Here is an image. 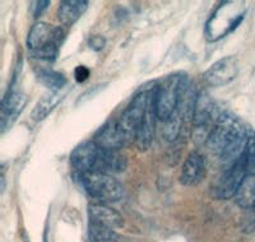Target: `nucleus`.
<instances>
[{"mask_svg":"<svg viewBox=\"0 0 255 242\" xmlns=\"http://www.w3.org/2000/svg\"><path fill=\"white\" fill-rule=\"evenodd\" d=\"M250 131L231 114H221L207 140L212 152L217 153L222 163H235L247 147Z\"/></svg>","mask_w":255,"mask_h":242,"instance_id":"1","label":"nucleus"},{"mask_svg":"<svg viewBox=\"0 0 255 242\" xmlns=\"http://www.w3.org/2000/svg\"><path fill=\"white\" fill-rule=\"evenodd\" d=\"M255 166V133L250 131L247 147L240 158L232 163L216 185L213 195L221 200L235 198L248 172Z\"/></svg>","mask_w":255,"mask_h":242,"instance_id":"2","label":"nucleus"},{"mask_svg":"<svg viewBox=\"0 0 255 242\" xmlns=\"http://www.w3.org/2000/svg\"><path fill=\"white\" fill-rule=\"evenodd\" d=\"M186 86L188 83L183 75L174 74L157 87L153 92V110L157 119L165 122L171 118Z\"/></svg>","mask_w":255,"mask_h":242,"instance_id":"3","label":"nucleus"},{"mask_svg":"<svg viewBox=\"0 0 255 242\" xmlns=\"http://www.w3.org/2000/svg\"><path fill=\"white\" fill-rule=\"evenodd\" d=\"M78 179L84 191L99 202H119L124 194L122 184L111 175L88 171L78 173Z\"/></svg>","mask_w":255,"mask_h":242,"instance_id":"4","label":"nucleus"},{"mask_svg":"<svg viewBox=\"0 0 255 242\" xmlns=\"http://www.w3.org/2000/svg\"><path fill=\"white\" fill-rule=\"evenodd\" d=\"M65 36V32L60 27L50 26L45 22H37L29 29L27 45L31 52L40 51L49 46L59 47Z\"/></svg>","mask_w":255,"mask_h":242,"instance_id":"5","label":"nucleus"},{"mask_svg":"<svg viewBox=\"0 0 255 242\" xmlns=\"http://www.w3.org/2000/svg\"><path fill=\"white\" fill-rule=\"evenodd\" d=\"M239 73V64L235 56H226L216 61L204 73V81L211 87H222L236 78Z\"/></svg>","mask_w":255,"mask_h":242,"instance_id":"6","label":"nucleus"},{"mask_svg":"<svg viewBox=\"0 0 255 242\" xmlns=\"http://www.w3.org/2000/svg\"><path fill=\"white\" fill-rule=\"evenodd\" d=\"M93 141L102 149L111 150H120L131 143L130 138L125 134L122 125L119 124V120L110 121L102 126Z\"/></svg>","mask_w":255,"mask_h":242,"instance_id":"7","label":"nucleus"},{"mask_svg":"<svg viewBox=\"0 0 255 242\" xmlns=\"http://www.w3.org/2000/svg\"><path fill=\"white\" fill-rule=\"evenodd\" d=\"M99 152L100 147L95 141H84L73 150L72 156H70L72 166L78 173L93 171Z\"/></svg>","mask_w":255,"mask_h":242,"instance_id":"8","label":"nucleus"},{"mask_svg":"<svg viewBox=\"0 0 255 242\" xmlns=\"http://www.w3.org/2000/svg\"><path fill=\"white\" fill-rule=\"evenodd\" d=\"M127 166V156L123 154L120 150L102 149V148H100L99 156H97V161H96L93 171L113 176V173H119L125 171Z\"/></svg>","mask_w":255,"mask_h":242,"instance_id":"9","label":"nucleus"},{"mask_svg":"<svg viewBox=\"0 0 255 242\" xmlns=\"http://www.w3.org/2000/svg\"><path fill=\"white\" fill-rule=\"evenodd\" d=\"M206 175V159L198 152H191L186 157L180 173V182L185 186L199 184Z\"/></svg>","mask_w":255,"mask_h":242,"instance_id":"10","label":"nucleus"},{"mask_svg":"<svg viewBox=\"0 0 255 242\" xmlns=\"http://www.w3.org/2000/svg\"><path fill=\"white\" fill-rule=\"evenodd\" d=\"M27 104V96L19 91L9 92L1 106V129L5 130L18 118Z\"/></svg>","mask_w":255,"mask_h":242,"instance_id":"11","label":"nucleus"},{"mask_svg":"<svg viewBox=\"0 0 255 242\" xmlns=\"http://www.w3.org/2000/svg\"><path fill=\"white\" fill-rule=\"evenodd\" d=\"M88 216H90L91 223L106 226V227H110L113 230L122 227L123 223H124L123 217L115 209L106 204H102V203L88 205Z\"/></svg>","mask_w":255,"mask_h":242,"instance_id":"12","label":"nucleus"},{"mask_svg":"<svg viewBox=\"0 0 255 242\" xmlns=\"http://www.w3.org/2000/svg\"><path fill=\"white\" fill-rule=\"evenodd\" d=\"M87 8L88 1L84 0H65L59 6L58 18L63 26L70 27L83 15Z\"/></svg>","mask_w":255,"mask_h":242,"instance_id":"13","label":"nucleus"},{"mask_svg":"<svg viewBox=\"0 0 255 242\" xmlns=\"http://www.w3.org/2000/svg\"><path fill=\"white\" fill-rule=\"evenodd\" d=\"M235 202L243 209H254L255 208V166L248 172L241 188L235 196Z\"/></svg>","mask_w":255,"mask_h":242,"instance_id":"14","label":"nucleus"},{"mask_svg":"<svg viewBox=\"0 0 255 242\" xmlns=\"http://www.w3.org/2000/svg\"><path fill=\"white\" fill-rule=\"evenodd\" d=\"M153 116L156 118V114H154L153 110V101H152V107L149 110V113L147 114L145 119L143 120L142 124L139 125L138 130H136L135 134V145L138 147V149L140 152H144V150L149 149L152 144V140H153V127H154V121Z\"/></svg>","mask_w":255,"mask_h":242,"instance_id":"15","label":"nucleus"},{"mask_svg":"<svg viewBox=\"0 0 255 242\" xmlns=\"http://www.w3.org/2000/svg\"><path fill=\"white\" fill-rule=\"evenodd\" d=\"M64 93H61L60 91H56V92H51L49 95H46L45 97H42L38 101V104L36 105L33 111L31 114V118L33 121H41L44 120L52 110L55 109L60 101H63Z\"/></svg>","mask_w":255,"mask_h":242,"instance_id":"16","label":"nucleus"},{"mask_svg":"<svg viewBox=\"0 0 255 242\" xmlns=\"http://www.w3.org/2000/svg\"><path fill=\"white\" fill-rule=\"evenodd\" d=\"M88 236L91 242H118L119 240V236L113 228L91 222L88 227Z\"/></svg>","mask_w":255,"mask_h":242,"instance_id":"17","label":"nucleus"},{"mask_svg":"<svg viewBox=\"0 0 255 242\" xmlns=\"http://www.w3.org/2000/svg\"><path fill=\"white\" fill-rule=\"evenodd\" d=\"M38 81L44 86L49 87L50 90H52V92L60 91L67 83V79L61 73L46 69H42L38 73Z\"/></svg>","mask_w":255,"mask_h":242,"instance_id":"18","label":"nucleus"},{"mask_svg":"<svg viewBox=\"0 0 255 242\" xmlns=\"http://www.w3.org/2000/svg\"><path fill=\"white\" fill-rule=\"evenodd\" d=\"M49 5L50 1H35V3H32V14H33V17H41Z\"/></svg>","mask_w":255,"mask_h":242,"instance_id":"19","label":"nucleus"},{"mask_svg":"<svg viewBox=\"0 0 255 242\" xmlns=\"http://www.w3.org/2000/svg\"><path fill=\"white\" fill-rule=\"evenodd\" d=\"M90 75V70L86 67H78L76 70V78L78 82H84Z\"/></svg>","mask_w":255,"mask_h":242,"instance_id":"20","label":"nucleus"},{"mask_svg":"<svg viewBox=\"0 0 255 242\" xmlns=\"http://www.w3.org/2000/svg\"><path fill=\"white\" fill-rule=\"evenodd\" d=\"M91 46H92V49L95 50L104 49L105 40L101 37V36H95V37H92V40H91Z\"/></svg>","mask_w":255,"mask_h":242,"instance_id":"21","label":"nucleus"},{"mask_svg":"<svg viewBox=\"0 0 255 242\" xmlns=\"http://www.w3.org/2000/svg\"><path fill=\"white\" fill-rule=\"evenodd\" d=\"M252 211H255V208H254V209H252Z\"/></svg>","mask_w":255,"mask_h":242,"instance_id":"22","label":"nucleus"}]
</instances>
